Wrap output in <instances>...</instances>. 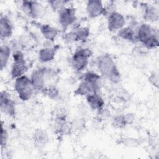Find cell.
<instances>
[{
  "mask_svg": "<svg viewBox=\"0 0 159 159\" xmlns=\"http://www.w3.org/2000/svg\"><path fill=\"white\" fill-rule=\"evenodd\" d=\"M76 20V9L72 7H65L59 11V23L63 29L71 25Z\"/></svg>",
  "mask_w": 159,
  "mask_h": 159,
  "instance_id": "7",
  "label": "cell"
},
{
  "mask_svg": "<svg viewBox=\"0 0 159 159\" xmlns=\"http://www.w3.org/2000/svg\"><path fill=\"white\" fill-rule=\"evenodd\" d=\"M33 140L37 147L42 148L48 142L49 137L45 130L42 129H37L34 133Z\"/></svg>",
  "mask_w": 159,
  "mask_h": 159,
  "instance_id": "14",
  "label": "cell"
},
{
  "mask_svg": "<svg viewBox=\"0 0 159 159\" xmlns=\"http://www.w3.org/2000/svg\"><path fill=\"white\" fill-rule=\"evenodd\" d=\"M1 110L4 113L14 116L16 114V106L14 102L11 99L9 93L2 91L1 93Z\"/></svg>",
  "mask_w": 159,
  "mask_h": 159,
  "instance_id": "10",
  "label": "cell"
},
{
  "mask_svg": "<svg viewBox=\"0 0 159 159\" xmlns=\"http://www.w3.org/2000/svg\"><path fill=\"white\" fill-rule=\"evenodd\" d=\"M137 40L148 48H155L158 46V38L155 29L147 24H142L137 33Z\"/></svg>",
  "mask_w": 159,
  "mask_h": 159,
  "instance_id": "3",
  "label": "cell"
},
{
  "mask_svg": "<svg viewBox=\"0 0 159 159\" xmlns=\"http://www.w3.org/2000/svg\"><path fill=\"white\" fill-rule=\"evenodd\" d=\"M8 139V134L5 129H4L2 125H1V145L2 147L5 146Z\"/></svg>",
  "mask_w": 159,
  "mask_h": 159,
  "instance_id": "26",
  "label": "cell"
},
{
  "mask_svg": "<svg viewBox=\"0 0 159 159\" xmlns=\"http://www.w3.org/2000/svg\"><path fill=\"white\" fill-rule=\"evenodd\" d=\"M86 12L91 18H95L104 13V7L102 1L99 0L88 1L86 4Z\"/></svg>",
  "mask_w": 159,
  "mask_h": 159,
  "instance_id": "11",
  "label": "cell"
},
{
  "mask_svg": "<svg viewBox=\"0 0 159 159\" xmlns=\"http://www.w3.org/2000/svg\"><path fill=\"white\" fill-rule=\"evenodd\" d=\"M76 41H84L89 35V29L87 27H81L73 30Z\"/></svg>",
  "mask_w": 159,
  "mask_h": 159,
  "instance_id": "21",
  "label": "cell"
},
{
  "mask_svg": "<svg viewBox=\"0 0 159 159\" xmlns=\"http://www.w3.org/2000/svg\"><path fill=\"white\" fill-rule=\"evenodd\" d=\"M48 2L53 10H57L59 12L61 9L65 7L64 5H65L67 2L64 1H50Z\"/></svg>",
  "mask_w": 159,
  "mask_h": 159,
  "instance_id": "24",
  "label": "cell"
},
{
  "mask_svg": "<svg viewBox=\"0 0 159 159\" xmlns=\"http://www.w3.org/2000/svg\"><path fill=\"white\" fill-rule=\"evenodd\" d=\"M22 6L25 12L30 17L35 18L41 13L40 6L36 1H22Z\"/></svg>",
  "mask_w": 159,
  "mask_h": 159,
  "instance_id": "12",
  "label": "cell"
},
{
  "mask_svg": "<svg viewBox=\"0 0 159 159\" xmlns=\"http://www.w3.org/2000/svg\"><path fill=\"white\" fill-rule=\"evenodd\" d=\"M13 63L11 68V75L12 78H17L24 75L27 71V67L24 54L20 50H16L13 53Z\"/></svg>",
  "mask_w": 159,
  "mask_h": 159,
  "instance_id": "6",
  "label": "cell"
},
{
  "mask_svg": "<svg viewBox=\"0 0 159 159\" xmlns=\"http://www.w3.org/2000/svg\"><path fill=\"white\" fill-rule=\"evenodd\" d=\"M124 116L127 125L131 124L134 120V115L132 113H127L124 114Z\"/></svg>",
  "mask_w": 159,
  "mask_h": 159,
  "instance_id": "27",
  "label": "cell"
},
{
  "mask_svg": "<svg viewBox=\"0 0 159 159\" xmlns=\"http://www.w3.org/2000/svg\"><path fill=\"white\" fill-rule=\"evenodd\" d=\"M42 92L43 94L53 99L57 98L59 96V91L58 89L52 84L46 86V87L42 91Z\"/></svg>",
  "mask_w": 159,
  "mask_h": 159,
  "instance_id": "22",
  "label": "cell"
},
{
  "mask_svg": "<svg viewBox=\"0 0 159 159\" xmlns=\"http://www.w3.org/2000/svg\"><path fill=\"white\" fill-rule=\"evenodd\" d=\"M12 34V25L6 16H1L0 20V35L1 38H8Z\"/></svg>",
  "mask_w": 159,
  "mask_h": 159,
  "instance_id": "15",
  "label": "cell"
},
{
  "mask_svg": "<svg viewBox=\"0 0 159 159\" xmlns=\"http://www.w3.org/2000/svg\"><path fill=\"white\" fill-rule=\"evenodd\" d=\"M149 82L156 88H158L159 83V76L157 72H153L148 77Z\"/></svg>",
  "mask_w": 159,
  "mask_h": 159,
  "instance_id": "25",
  "label": "cell"
},
{
  "mask_svg": "<svg viewBox=\"0 0 159 159\" xmlns=\"http://www.w3.org/2000/svg\"><path fill=\"white\" fill-rule=\"evenodd\" d=\"M112 125L117 129L124 128L127 125V124L124 115H118L114 117L112 120Z\"/></svg>",
  "mask_w": 159,
  "mask_h": 159,
  "instance_id": "23",
  "label": "cell"
},
{
  "mask_svg": "<svg viewBox=\"0 0 159 159\" xmlns=\"http://www.w3.org/2000/svg\"><path fill=\"white\" fill-rule=\"evenodd\" d=\"M86 98L89 106L93 110L99 112L104 108V101L98 93L88 95Z\"/></svg>",
  "mask_w": 159,
  "mask_h": 159,
  "instance_id": "13",
  "label": "cell"
},
{
  "mask_svg": "<svg viewBox=\"0 0 159 159\" xmlns=\"http://www.w3.org/2000/svg\"><path fill=\"white\" fill-rule=\"evenodd\" d=\"M101 76L98 74L88 71L84 74L82 81L80 83L77 89L75 91V94L80 96H85L98 93L100 88Z\"/></svg>",
  "mask_w": 159,
  "mask_h": 159,
  "instance_id": "2",
  "label": "cell"
},
{
  "mask_svg": "<svg viewBox=\"0 0 159 159\" xmlns=\"http://www.w3.org/2000/svg\"><path fill=\"white\" fill-rule=\"evenodd\" d=\"M55 55V50L52 47L43 48L39 50L38 54L39 61L43 63H46L53 60Z\"/></svg>",
  "mask_w": 159,
  "mask_h": 159,
  "instance_id": "17",
  "label": "cell"
},
{
  "mask_svg": "<svg viewBox=\"0 0 159 159\" xmlns=\"http://www.w3.org/2000/svg\"><path fill=\"white\" fill-rule=\"evenodd\" d=\"M158 11L153 6L147 5L144 8V19L147 21L155 22L158 19Z\"/></svg>",
  "mask_w": 159,
  "mask_h": 159,
  "instance_id": "19",
  "label": "cell"
},
{
  "mask_svg": "<svg viewBox=\"0 0 159 159\" xmlns=\"http://www.w3.org/2000/svg\"><path fill=\"white\" fill-rule=\"evenodd\" d=\"M48 71L46 68H39L33 71L30 80L34 89L42 91L45 87V81Z\"/></svg>",
  "mask_w": 159,
  "mask_h": 159,
  "instance_id": "8",
  "label": "cell"
},
{
  "mask_svg": "<svg viewBox=\"0 0 159 159\" xmlns=\"http://www.w3.org/2000/svg\"><path fill=\"white\" fill-rule=\"evenodd\" d=\"M118 35L122 39L130 42H135L137 40L135 31L130 27H125L120 29L118 32Z\"/></svg>",
  "mask_w": 159,
  "mask_h": 159,
  "instance_id": "18",
  "label": "cell"
},
{
  "mask_svg": "<svg viewBox=\"0 0 159 159\" xmlns=\"http://www.w3.org/2000/svg\"><path fill=\"white\" fill-rule=\"evenodd\" d=\"M40 30L47 40L52 42L54 41L58 34L57 29L49 24H42L40 26Z\"/></svg>",
  "mask_w": 159,
  "mask_h": 159,
  "instance_id": "16",
  "label": "cell"
},
{
  "mask_svg": "<svg viewBox=\"0 0 159 159\" xmlns=\"http://www.w3.org/2000/svg\"><path fill=\"white\" fill-rule=\"evenodd\" d=\"M97 66L100 73L114 83H117L120 80V73L111 56L104 54L97 59Z\"/></svg>",
  "mask_w": 159,
  "mask_h": 159,
  "instance_id": "1",
  "label": "cell"
},
{
  "mask_svg": "<svg viewBox=\"0 0 159 159\" xmlns=\"http://www.w3.org/2000/svg\"><path fill=\"white\" fill-rule=\"evenodd\" d=\"M11 54V48L7 45H1L0 48V65L1 70H2L6 66Z\"/></svg>",
  "mask_w": 159,
  "mask_h": 159,
  "instance_id": "20",
  "label": "cell"
},
{
  "mask_svg": "<svg viewBox=\"0 0 159 159\" xmlns=\"http://www.w3.org/2000/svg\"><path fill=\"white\" fill-rule=\"evenodd\" d=\"M14 89L19 98L22 101H28L32 96L34 89L30 78L22 75L16 79Z\"/></svg>",
  "mask_w": 159,
  "mask_h": 159,
  "instance_id": "4",
  "label": "cell"
},
{
  "mask_svg": "<svg viewBox=\"0 0 159 159\" xmlns=\"http://www.w3.org/2000/svg\"><path fill=\"white\" fill-rule=\"evenodd\" d=\"M125 18L120 13L114 11L108 15L107 27L111 32L119 30L124 27Z\"/></svg>",
  "mask_w": 159,
  "mask_h": 159,
  "instance_id": "9",
  "label": "cell"
},
{
  "mask_svg": "<svg viewBox=\"0 0 159 159\" xmlns=\"http://www.w3.org/2000/svg\"><path fill=\"white\" fill-rule=\"evenodd\" d=\"M93 52L87 48H79L73 53L71 58V66L77 71L83 70L88 63V59L92 56Z\"/></svg>",
  "mask_w": 159,
  "mask_h": 159,
  "instance_id": "5",
  "label": "cell"
}]
</instances>
